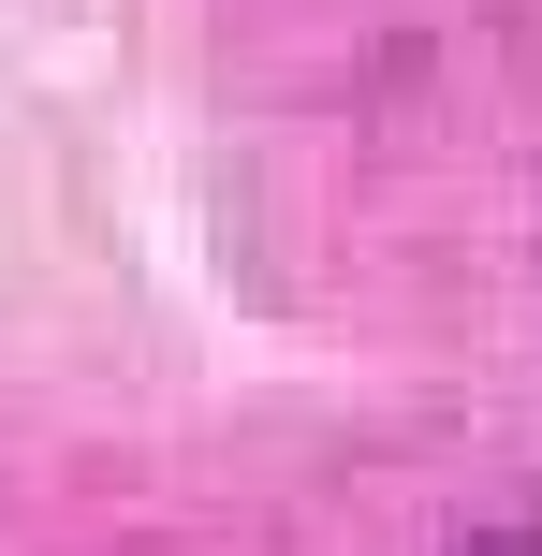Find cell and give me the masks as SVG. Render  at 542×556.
I'll list each match as a JSON object with an SVG mask.
<instances>
[{
    "label": "cell",
    "mask_w": 542,
    "mask_h": 556,
    "mask_svg": "<svg viewBox=\"0 0 542 556\" xmlns=\"http://www.w3.org/2000/svg\"><path fill=\"white\" fill-rule=\"evenodd\" d=\"M455 556H542V528H469Z\"/></svg>",
    "instance_id": "cell-1"
}]
</instances>
